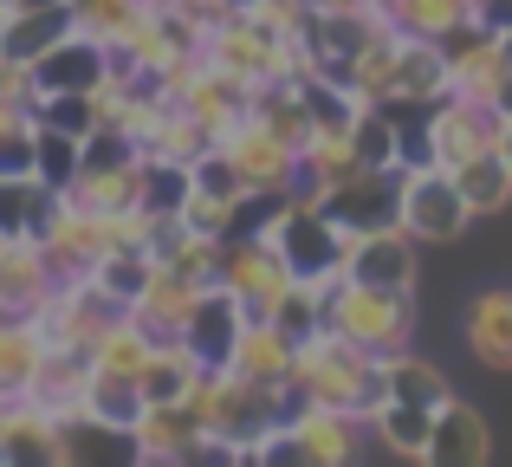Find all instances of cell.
I'll return each mask as SVG.
<instances>
[{"label": "cell", "mask_w": 512, "mask_h": 467, "mask_svg": "<svg viewBox=\"0 0 512 467\" xmlns=\"http://www.w3.org/2000/svg\"><path fill=\"white\" fill-rule=\"evenodd\" d=\"M52 286H59V273H52L39 234H0V312L33 318L52 299Z\"/></svg>", "instance_id": "14"}, {"label": "cell", "mask_w": 512, "mask_h": 467, "mask_svg": "<svg viewBox=\"0 0 512 467\" xmlns=\"http://www.w3.org/2000/svg\"><path fill=\"white\" fill-rule=\"evenodd\" d=\"M441 46H448V91H461V98H493V85H500V72H506V39L480 33V26H454Z\"/></svg>", "instance_id": "17"}, {"label": "cell", "mask_w": 512, "mask_h": 467, "mask_svg": "<svg viewBox=\"0 0 512 467\" xmlns=\"http://www.w3.org/2000/svg\"><path fill=\"white\" fill-rule=\"evenodd\" d=\"M273 247L286 253V266L299 279H312L318 292H325L331 279H344V228L299 189H292L286 215H279V228H273Z\"/></svg>", "instance_id": "6"}, {"label": "cell", "mask_w": 512, "mask_h": 467, "mask_svg": "<svg viewBox=\"0 0 512 467\" xmlns=\"http://www.w3.org/2000/svg\"><path fill=\"white\" fill-rule=\"evenodd\" d=\"M461 338L474 351V364L487 370H512V286H487L467 299V318H461Z\"/></svg>", "instance_id": "18"}, {"label": "cell", "mask_w": 512, "mask_h": 467, "mask_svg": "<svg viewBox=\"0 0 512 467\" xmlns=\"http://www.w3.org/2000/svg\"><path fill=\"white\" fill-rule=\"evenodd\" d=\"M7 403H13V396H0V416H7Z\"/></svg>", "instance_id": "33"}, {"label": "cell", "mask_w": 512, "mask_h": 467, "mask_svg": "<svg viewBox=\"0 0 512 467\" xmlns=\"http://www.w3.org/2000/svg\"><path fill=\"white\" fill-rule=\"evenodd\" d=\"M150 273H156L150 247H143V240H124V247H111L98 266H91V286H98L111 305H124V312H130V305H137V292L150 286Z\"/></svg>", "instance_id": "27"}, {"label": "cell", "mask_w": 512, "mask_h": 467, "mask_svg": "<svg viewBox=\"0 0 512 467\" xmlns=\"http://www.w3.org/2000/svg\"><path fill=\"white\" fill-rule=\"evenodd\" d=\"M363 442V422L350 409H331V403H299L286 390V422L279 435L260 448V461H305V467H344Z\"/></svg>", "instance_id": "4"}, {"label": "cell", "mask_w": 512, "mask_h": 467, "mask_svg": "<svg viewBox=\"0 0 512 467\" xmlns=\"http://www.w3.org/2000/svg\"><path fill=\"white\" fill-rule=\"evenodd\" d=\"M467 26L493 39H512V0H467Z\"/></svg>", "instance_id": "29"}, {"label": "cell", "mask_w": 512, "mask_h": 467, "mask_svg": "<svg viewBox=\"0 0 512 467\" xmlns=\"http://www.w3.org/2000/svg\"><path fill=\"white\" fill-rule=\"evenodd\" d=\"M13 7H26V0H0V13H13Z\"/></svg>", "instance_id": "32"}, {"label": "cell", "mask_w": 512, "mask_h": 467, "mask_svg": "<svg viewBox=\"0 0 512 467\" xmlns=\"http://www.w3.org/2000/svg\"><path fill=\"white\" fill-rule=\"evenodd\" d=\"M286 390L299 396V403H331V409H350V416L363 422L383 403V357L357 351V344L331 338V331H312V338L292 344Z\"/></svg>", "instance_id": "1"}, {"label": "cell", "mask_w": 512, "mask_h": 467, "mask_svg": "<svg viewBox=\"0 0 512 467\" xmlns=\"http://www.w3.org/2000/svg\"><path fill=\"white\" fill-rule=\"evenodd\" d=\"M124 442H130V455H137V461H156V467L208 455V435H201V422L188 416L182 403H143V416L130 422Z\"/></svg>", "instance_id": "12"}, {"label": "cell", "mask_w": 512, "mask_h": 467, "mask_svg": "<svg viewBox=\"0 0 512 467\" xmlns=\"http://www.w3.org/2000/svg\"><path fill=\"white\" fill-rule=\"evenodd\" d=\"M402 169V163H396ZM396 169H350V176H338L331 189H318L312 202L325 208L331 221H338L344 234H363V228H389L396 221Z\"/></svg>", "instance_id": "9"}, {"label": "cell", "mask_w": 512, "mask_h": 467, "mask_svg": "<svg viewBox=\"0 0 512 467\" xmlns=\"http://www.w3.org/2000/svg\"><path fill=\"white\" fill-rule=\"evenodd\" d=\"M325 331L370 357H396L409 351V331H415V305L409 292H383V286H363V279H331L325 286Z\"/></svg>", "instance_id": "2"}, {"label": "cell", "mask_w": 512, "mask_h": 467, "mask_svg": "<svg viewBox=\"0 0 512 467\" xmlns=\"http://www.w3.org/2000/svg\"><path fill=\"white\" fill-rule=\"evenodd\" d=\"M428 467H480L493 461V435H487V416L461 396H441L435 403V422H428V448H422Z\"/></svg>", "instance_id": "13"}, {"label": "cell", "mask_w": 512, "mask_h": 467, "mask_svg": "<svg viewBox=\"0 0 512 467\" xmlns=\"http://www.w3.org/2000/svg\"><path fill=\"white\" fill-rule=\"evenodd\" d=\"M247 331V305L234 299V292L214 279V286H201L195 312H188L182 325V351L195 357L201 370H227V357H234V338Z\"/></svg>", "instance_id": "11"}, {"label": "cell", "mask_w": 512, "mask_h": 467, "mask_svg": "<svg viewBox=\"0 0 512 467\" xmlns=\"http://www.w3.org/2000/svg\"><path fill=\"white\" fill-rule=\"evenodd\" d=\"M214 279L247 305V318H266V305H273L299 273H292L286 253L273 247V234H247V240H221V273Z\"/></svg>", "instance_id": "7"}, {"label": "cell", "mask_w": 512, "mask_h": 467, "mask_svg": "<svg viewBox=\"0 0 512 467\" xmlns=\"http://www.w3.org/2000/svg\"><path fill=\"white\" fill-rule=\"evenodd\" d=\"M344 279H363V286H383V292H415V240L396 221L344 234Z\"/></svg>", "instance_id": "10"}, {"label": "cell", "mask_w": 512, "mask_h": 467, "mask_svg": "<svg viewBox=\"0 0 512 467\" xmlns=\"http://www.w3.org/2000/svg\"><path fill=\"white\" fill-rule=\"evenodd\" d=\"M214 150L227 156V169H234L240 189H299V150H292V143H279L253 111L240 117V124L227 130Z\"/></svg>", "instance_id": "8"}, {"label": "cell", "mask_w": 512, "mask_h": 467, "mask_svg": "<svg viewBox=\"0 0 512 467\" xmlns=\"http://www.w3.org/2000/svg\"><path fill=\"white\" fill-rule=\"evenodd\" d=\"M195 299H201V279H188V273H175V266L156 260V273H150V286L137 292L130 318H137L150 338H182V325H188V312H195Z\"/></svg>", "instance_id": "19"}, {"label": "cell", "mask_w": 512, "mask_h": 467, "mask_svg": "<svg viewBox=\"0 0 512 467\" xmlns=\"http://www.w3.org/2000/svg\"><path fill=\"white\" fill-rule=\"evenodd\" d=\"M506 117L493 111L487 98H461V91H441L435 104H422V124H415V163L454 169L474 150H493L500 143Z\"/></svg>", "instance_id": "3"}, {"label": "cell", "mask_w": 512, "mask_h": 467, "mask_svg": "<svg viewBox=\"0 0 512 467\" xmlns=\"http://www.w3.org/2000/svg\"><path fill=\"white\" fill-rule=\"evenodd\" d=\"M65 7H72V33H91V39H104V46H124L130 39V26L143 20V0H65Z\"/></svg>", "instance_id": "28"}, {"label": "cell", "mask_w": 512, "mask_h": 467, "mask_svg": "<svg viewBox=\"0 0 512 467\" xmlns=\"http://www.w3.org/2000/svg\"><path fill=\"white\" fill-rule=\"evenodd\" d=\"M227 370L247 383H273V390H286V370H292V338L286 331H273L266 318H247V331L234 338V357H227Z\"/></svg>", "instance_id": "23"}, {"label": "cell", "mask_w": 512, "mask_h": 467, "mask_svg": "<svg viewBox=\"0 0 512 467\" xmlns=\"http://www.w3.org/2000/svg\"><path fill=\"white\" fill-rule=\"evenodd\" d=\"M396 228L422 247V240H454L474 228V215H467L461 189H454L448 169L435 163H402L396 169Z\"/></svg>", "instance_id": "5"}, {"label": "cell", "mask_w": 512, "mask_h": 467, "mask_svg": "<svg viewBox=\"0 0 512 467\" xmlns=\"http://www.w3.org/2000/svg\"><path fill=\"white\" fill-rule=\"evenodd\" d=\"M448 176H454V189H461V202H467V215H474V221L506 215V202H512V163H506L500 143H493V150H474L467 163H454Z\"/></svg>", "instance_id": "22"}, {"label": "cell", "mask_w": 512, "mask_h": 467, "mask_svg": "<svg viewBox=\"0 0 512 467\" xmlns=\"http://www.w3.org/2000/svg\"><path fill=\"white\" fill-rule=\"evenodd\" d=\"M104 72H111V46L91 33H65L59 46H46L33 59V91L39 98H52V91H91Z\"/></svg>", "instance_id": "16"}, {"label": "cell", "mask_w": 512, "mask_h": 467, "mask_svg": "<svg viewBox=\"0 0 512 467\" xmlns=\"http://www.w3.org/2000/svg\"><path fill=\"white\" fill-rule=\"evenodd\" d=\"M441 91H448V46H441V39L396 33V78H389V98L435 104Z\"/></svg>", "instance_id": "21"}, {"label": "cell", "mask_w": 512, "mask_h": 467, "mask_svg": "<svg viewBox=\"0 0 512 467\" xmlns=\"http://www.w3.org/2000/svg\"><path fill=\"white\" fill-rule=\"evenodd\" d=\"M428 422H435V409H428V403H402V396H383V403L363 416V435H376V442H383L396 461H422V448H428Z\"/></svg>", "instance_id": "24"}, {"label": "cell", "mask_w": 512, "mask_h": 467, "mask_svg": "<svg viewBox=\"0 0 512 467\" xmlns=\"http://www.w3.org/2000/svg\"><path fill=\"white\" fill-rule=\"evenodd\" d=\"M39 357H46V338L26 312H0V396H26Z\"/></svg>", "instance_id": "26"}, {"label": "cell", "mask_w": 512, "mask_h": 467, "mask_svg": "<svg viewBox=\"0 0 512 467\" xmlns=\"http://www.w3.org/2000/svg\"><path fill=\"white\" fill-rule=\"evenodd\" d=\"M78 416L91 429H111V435H130V422L143 416V383L137 377H111V370H91L85 383V409Z\"/></svg>", "instance_id": "25"}, {"label": "cell", "mask_w": 512, "mask_h": 467, "mask_svg": "<svg viewBox=\"0 0 512 467\" xmlns=\"http://www.w3.org/2000/svg\"><path fill=\"white\" fill-rule=\"evenodd\" d=\"M65 33H72V7H65V0H26V7L0 13V59L33 65L39 52L59 46Z\"/></svg>", "instance_id": "20"}, {"label": "cell", "mask_w": 512, "mask_h": 467, "mask_svg": "<svg viewBox=\"0 0 512 467\" xmlns=\"http://www.w3.org/2000/svg\"><path fill=\"white\" fill-rule=\"evenodd\" d=\"M493 111H500V117H512V65H506V72H500V85H493Z\"/></svg>", "instance_id": "30"}, {"label": "cell", "mask_w": 512, "mask_h": 467, "mask_svg": "<svg viewBox=\"0 0 512 467\" xmlns=\"http://www.w3.org/2000/svg\"><path fill=\"white\" fill-rule=\"evenodd\" d=\"M500 150H506V163H512V117L500 124Z\"/></svg>", "instance_id": "31"}, {"label": "cell", "mask_w": 512, "mask_h": 467, "mask_svg": "<svg viewBox=\"0 0 512 467\" xmlns=\"http://www.w3.org/2000/svg\"><path fill=\"white\" fill-rule=\"evenodd\" d=\"M0 461L13 467H59L65 461V422L46 416L39 403L13 396L7 416H0Z\"/></svg>", "instance_id": "15"}]
</instances>
